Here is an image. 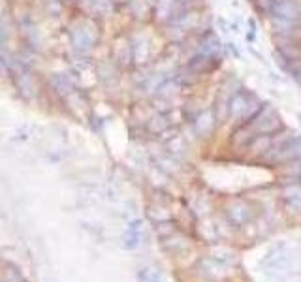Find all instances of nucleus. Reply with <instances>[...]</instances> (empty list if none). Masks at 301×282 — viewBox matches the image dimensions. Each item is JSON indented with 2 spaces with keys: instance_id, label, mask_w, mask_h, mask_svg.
<instances>
[{
  "instance_id": "obj_1",
  "label": "nucleus",
  "mask_w": 301,
  "mask_h": 282,
  "mask_svg": "<svg viewBox=\"0 0 301 282\" xmlns=\"http://www.w3.org/2000/svg\"><path fill=\"white\" fill-rule=\"evenodd\" d=\"M258 104V98L251 94V92H237L234 98L230 100V115L235 117V119H249L251 121L252 117L258 113V109L262 105Z\"/></svg>"
},
{
  "instance_id": "obj_2",
  "label": "nucleus",
  "mask_w": 301,
  "mask_h": 282,
  "mask_svg": "<svg viewBox=\"0 0 301 282\" xmlns=\"http://www.w3.org/2000/svg\"><path fill=\"white\" fill-rule=\"evenodd\" d=\"M249 123L254 126V130L258 132V134H277L279 130L283 128V124H281V119L277 115L275 111L267 107L265 104H262V107L258 109V113L252 117Z\"/></svg>"
},
{
  "instance_id": "obj_3",
  "label": "nucleus",
  "mask_w": 301,
  "mask_h": 282,
  "mask_svg": "<svg viewBox=\"0 0 301 282\" xmlns=\"http://www.w3.org/2000/svg\"><path fill=\"white\" fill-rule=\"evenodd\" d=\"M269 15L281 21H301V0H275Z\"/></svg>"
},
{
  "instance_id": "obj_4",
  "label": "nucleus",
  "mask_w": 301,
  "mask_h": 282,
  "mask_svg": "<svg viewBox=\"0 0 301 282\" xmlns=\"http://www.w3.org/2000/svg\"><path fill=\"white\" fill-rule=\"evenodd\" d=\"M72 40H74L75 49L85 53V51L92 49V45L98 40V34H96L94 29H91V25H79L72 32Z\"/></svg>"
},
{
  "instance_id": "obj_5",
  "label": "nucleus",
  "mask_w": 301,
  "mask_h": 282,
  "mask_svg": "<svg viewBox=\"0 0 301 282\" xmlns=\"http://www.w3.org/2000/svg\"><path fill=\"white\" fill-rule=\"evenodd\" d=\"M196 128H198V132H202V134H205V132H209V130L213 128V115H211L209 111H205V113H202V115L198 117Z\"/></svg>"
},
{
  "instance_id": "obj_6",
  "label": "nucleus",
  "mask_w": 301,
  "mask_h": 282,
  "mask_svg": "<svg viewBox=\"0 0 301 282\" xmlns=\"http://www.w3.org/2000/svg\"><path fill=\"white\" fill-rule=\"evenodd\" d=\"M181 2H190V0H181Z\"/></svg>"
}]
</instances>
